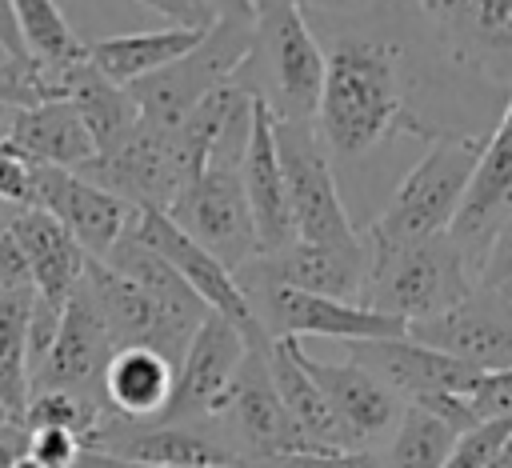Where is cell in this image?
I'll return each instance as SVG.
<instances>
[{"label": "cell", "instance_id": "f6af8a7d", "mask_svg": "<svg viewBox=\"0 0 512 468\" xmlns=\"http://www.w3.org/2000/svg\"><path fill=\"white\" fill-rule=\"evenodd\" d=\"M16 212H20V208H16V204H8V200L0 196V236L8 232V224H12V216H16Z\"/></svg>", "mask_w": 512, "mask_h": 468}, {"label": "cell", "instance_id": "8fae6325", "mask_svg": "<svg viewBox=\"0 0 512 468\" xmlns=\"http://www.w3.org/2000/svg\"><path fill=\"white\" fill-rule=\"evenodd\" d=\"M408 340L428 344L476 372H508L512 368V300L500 288L476 284L448 312L408 324Z\"/></svg>", "mask_w": 512, "mask_h": 468}, {"label": "cell", "instance_id": "8d00e7d4", "mask_svg": "<svg viewBox=\"0 0 512 468\" xmlns=\"http://www.w3.org/2000/svg\"><path fill=\"white\" fill-rule=\"evenodd\" d=\"M0 196L16 208H32V164L12 144H0Z\"/></svg>", "mask_w": 512, "mask_h": 468}, {"label": "cell", "instance_id": "4fadbf2b", "mask_svg": "<svg viewBox=\"0 0 512 468\" xmlns=\"http://www.w3.org/2000/svg\"><path fill=\"white\" fill-rule=\"evenodd\" d=\"M244 352H248V340L224 316L208 312L204 324L196 328V336L188 340L180 364H176L172 400L156 420L160 424H196V428H204L220 412V404H224V396H228V388L240 372Z\"/></svg>", "mask_w": 512, "mask_h": 468}, {"label": "cell", "instance_id": "d590c367", "mask_svg": "<svg viewBox=\"0 0 512 468\" xmlns=\"http://www.w3.org/2000/svg\"><path fill=\"white\" fill-rule=\"evenodd\" d=\"M508 280H512V216L496 228V236H492L484 260H480V268H476V284H480V288H504Z\"/></svg>", "mask_w": 512, "mask_h": 468}, {"label": "cell", "instance_id": "83f0119b", "mask_svg": "<svg viewBox=\"0 0 512 468\" xmlns=\"http://www.w3.org/2000/svg\"><path fill=\"white\" fill-rule=\"evenodd\" d=\"M176 384V364L152 348H116L104 368V404L124 420H156Z\"/></svg>", "mask_w": 512, "mask_h": 468}, {"label": "cell", "instance_id": "bcb514c9", "mask_svg": "<svg viewBox=\"0 0 512 468\" xmlns=\"http://www.w3.org/2000/svg\"><path fill=\"white\" fill-rule=\"evenodd\" d=\"M488 468H512V440H508V444L500 448V456H496V460H492Z\"/></svg>", "mask_w": 512, "mask_h": 468}, {"label": "cell", "instance_id": "d6a6232c", "mask_svg": "<svg viewBox=\"0 0 512 468\" xmlns=\"http://www.w3.org/2000/svg\"><path fill=\"white\" fill-rule=\"evenodd\" d=\"M508 440H512V416L484 420V424H476V428H468V432L456 436L444 468H488Z\"/></svg>", "mask_w": 512, "mask_h": 468}, {"label": "cell", "instance_id": "c3c4849f", "mask_svg": "<svg viewBox=\"0 0 512 468\" xmlns=\"http://www.w3.org/2000/svg\"><path fill=\"white\" fill-rule=\"evenodd\" d=\"M500 292H504V296H508V300H512V280H508V284H504V288H500Z\"/></svg>", "mask_w": 512, "mask_h": 468}, {"label": "cell", "instance_id": "f35d334b", "mask_svg": "<svg viewBox=\"0 0 512 468\" xmlns=\"http://www.w3.org/2000/svg\"><path fill=\"white\" fill-rule=\"evenodd\" d=\"M212 8L216 20H240V24H252L256 20V0H204Z\"/></svg>", "mask_w": 512, "mask_h": 468}, {"label": "cell", "instance_id": "9a60e30c", "mask_svg": "<svg viewBox=\"0 0 512 468\" xmlns=\"http://www.w3.org/2000/svg\"><path fill=\"white\" fill-rule=\"evenodd\" d=\"M132 232H136L148 248H156V252L180 272V280L204 300V308L216 312V316H224L248 344H272V340L260 332V324H256V316H252V304H248V296H244L240 284H236V272L224 268L212 252H204V248H200L188 232H180L164 212L144 208V212L136 216Z\"/></svg>", "mask_w": 512, "mask_h": 468}, {"label": "cell", "instance_id": "277c9868", "mask_svg": "<svg viewBox=\"0 0 512 468\" xmlns=\"http://www.w3.org/2000/svg\"><path fill=\"white\" fill-rule=\"evenodd\" d=\"M484 140L480 136H460V132H440L428 140L424 156L408 168V176L396 184L380 216L360 232L372 248H396L412 240H428L452 228L464 192L472 184V172L480 164Z\"/></svg>", "mask_w": 512, "mask_h": 468}, {"label": "cell", "instance_id": "d4e9b609", "mask_svg": "<svg viewBox=\"0 0 512 468\" xmlns=\"http://www.w3.org/2000/svg\"><path fill=\"white\" fill-rule=\"evenodd\" d=\"M200 40H204V32H196V28H148V32L104 36V40L88 44V64L104 80H112L120 88H132V84L148 80L152 72L188 56Z\"/></svg>", "mask_w": 512, "mask_h": 468}, {"label": "cell", "instance_id": "3957f363", "mask_svg": "<svg viewBox=\"0 0 512 468\" xmlns=\"http://www.w3.org/2000/svg\"><path fill=\"white\" fill-rule=\"evenodd\" d=\"M472 288H476V272L464 248L452 240V232L396 244V248L368 244V276H364L360 308L416 324L448 312Z\"/></svg>", "mask_w": 512, "mask_h": 468}, {"label": "cell", "instance_id": "74e56055", "mask_svg": "<svg viewBox=\"0 0 512 468\" xmlns=\"http://www.w3.org/2000/svg\"><path fill=\"white\" fill-rule=\"evenodd\" d=\"M148 12L164 16L168 28H196V32H208L216 24L212 8L204 0H140Z\"/></svg>", "mask_w": 512, "mask_h": 468}, {"label": "cell", "instance_id": "5bb4252c", "mask_svg": "<svg viewBox=\"0 0 512 468\" xmlns=\"http://www.w3.org/2000/svg\"><path fill=\"white\" fill-rule=\"evenodd\" d=\"M364 276H368V244H364V236H356L352 244L292 240L288 248L252 256L244 268H236V284L240 288H248V284H284V288L328 296V300H344V304H360Z\"/></svg>", "mask_w": 512, "mask_h": 468}, {"label": "cell", "instance_id": "ab89813d", "mask_svg": "<svg viewBox=\"0 0 512 468\" xmlns=\"http://www.w3.org/2000/svg\"><path fill=\"white\" fill-rule=\"evenodd\" d=\"M0 44H4V48H8L16 60L32 64V60H28V52H24V44H20V28H16V20H12L8 0H0Z\"/></svg>", "mask_w": 512, "mask_h": 468}, {"label": "cell", "instance_id": "d6986e66", "mask_svg": "<svg viewBox=\"0 0 512 468\" xmlns=\"http://www.w3.org/2000/svg\"><path fill=\"white\" fill-rule=\"evenodd\" d=\"M112 352H116V344H112L100 312L76 288L72 300L64 304L56 340H52L40 372L28 384V396L32 392H76V396H88V400L104 404V368H108Z\"/></svg>", "mask_w": 512, "mask_h": 468}, {"label": "cell", "instance_id": "836d02e7", "mask_svg": "<svg viewBox=\"0 0 512 468\" xmlns=\"http://www.w3.org/2000/svg\"><path fill=\"white\" fill-rule=\"evenodd\" d=\"M28 456L40 468H76L84 456V440L64 428H28Z\"/></svg>", "mask_w": 512, "mask_h": 468}, {"label": "cell", "instance_id": "5b68a950", "mask_svg": "<svg viewBox=\"0 0 512 468\" xmlns=\"http://www.w3.org/2000/svg\"><path fill=\"white\" fill-rule=\"evenodd\" d=\"M252 24L216 20L188 56H180L176 64L132 84L128 92L140 108V124L160 128V132H176L208 92L236 80V72L252 56Z\"/></svg>", "mask_w": 512, "mask_h": 468}, {"label": "cell", "instance_id": "484cf974", "mask_svg": "<svg viewBox=\"0 0 512 468\" xmlns=\"http://www.w3.org/2000/svg\"><path fill=\"white\" fill-rule=\"evenodd\" d=\"M56 96H64L80 112V120L96 144V156L120 148L140 128V108H136L132 92L104 80L88 60H80L76 68H68L56 80Z\"/></svg>", "mask_w": 512, "mask_h": 468}, {"label": "cell", "instance_id": "8992f818", "mask_svg": "<svg viewBox=\"0 0 512 468\" xmlns=\"http://www.w3.org/2000/svg\"><path fill=\"white\" fill-rule=\"evenodd\" d=\"M276 160L288 188L292 208V232L308 244H352L360 232L348 220V208L340 200L332 156L316 132V120H272Z\"/></svg>", "mask_w": 512, "mask_h": 468}, {"label": "cell", "instance_id": "b9f144b4", "mask_svg": "<svg viewBox=\"0 0 512 468\" xmlns=\"http://www.w3.org/2000/svg\"><path fill=\"white\" fill-rule=\"evenodd\" d=\"M300 8H320V12H340V16H348V12H360V8H368L372 0H296Z\"/></svg>", "mask_w": 512, "mask_h": 468}, {"label": "cell", "instance_id": "7402d4cb", "mask_svg": "<svg viewBox=\"0 0 512 468\" xmlns=\"http://www.w3.org/2000/svg\"><path fill=\"white\" fill-rule=\"evenodd\" d=\"M240 184H244V200H248V212H252L260 256L288 248L296 240L292 208H288V188H284V172H280V160H276L272 112L260 100H256L248 148H244V160H240Z\"/></svg>", "mask_w": 512, "mask_h": 468}, {"label": "cell", "instance_id": "6da1fadb", "mask_svg": "<svg viewBox=\"0 0 512 468\" xmlns=\"http://www.w3.org/2000/svg\"><path fill=\"white\" fill-rule=\"evenodd\" d=\"M316 132L336 160H356L388 136L436 140L444 128L424 124L404 96V52L380 36H336L324 48V92Z\"/></svg>", "mask_w": 512, "mask_h": 468}, {"label": "cell", "instance_id": "e575fe53", "mask_svg": "<svg viewBox=\"0 0 512 468\" xmlns=\"http://www.w3.org/2000/svg\"><path fill=\"white\" fill-rule=\"evenodd\" d=\"M468 408L472 416L484 424V420H500V416H512V368L508 372H484L468 396Z\"/></svg>", "mask_w": 512, "mask_h": 468}, {"label": "cell", "instance_id": "30bf717a", "mask_svg": "<svg viewBox=\"0 0 512 468\" xmlns=\"http://www.w3.org/2000/svg\"><path fill=\"white\" fill-rule=\"evenodd\" d=\"M444 56L484 84L512 88V0H412Z\"/></svg>", "mask_w": 512, "mask_h": 468}, {"label": "cell", "instance_id": "7c38bea8", "mask_svg": "<svg viewBox=\"0 0 512 468\" xmlns=\"http://www.w3.org/2000/svg\"><path fill=\"white\" fill-rule=\"evenodd\" d=\"M32 208L60 220V228L92 260H104L140 216V208H132L128 200L112 196L108 188L84 180L80 172L44 168V164H32Z\"/></svg>", "mask_w": 512, "mask_h": 468}, {"label": "cell", "instance_id": "7a4b0ae2", "mask_svg": "<svg viewBox=\"0 0 512 468\" xmlns=\"http://www.w3.org/2000/svg\"><path fill=\"white\" fill-rule=\"evenodd\" d=\"M236 80L272 112V120H316L324 48L296 0H256L252 56Z\"/></svg>", "mask_w": 512, "mask_h": 468}, {"label": "cell", "instance_id": "f1b7e54d", "mask_svg": "<svg viewBox=\"0 0 512 468\" xmlns=\"http://www.w3.org/2000/svg\"><path fill=\"white\" fill-rule=\"evenodd\" d=\"M104 264L112 268V272H120L124 280H132L144 296H152L176 324H184L188 332H196L200 324H204V316H208V308H204V300L180 280V272L156 252V248H148L132 228L116 240V248L104 256Z\"/></svg>", "mask_w": 512, "mask_h": 468}, {"label": "cell", "instance_id": "44dd1931", "mask_svg": "<svg viewBox=\"0 0 512 468\" xmlns=\"http://www.w3.org/2000/svg\"><path fill=\"white\" fill-rule=\"evenodd\" d=\"M512 216V88H508V104L500 124L492 128V136L484 140L480 164L472 172V184L464 192V204L452 220V240L464 248L472 272L480 268L496 228Z\"/></svg>", "mask_w": 512, "mask_h": 468}, {"label": "cell", "instance_id": "2e32d148", "mask_svg": "<svg viewBox=\"0 0 512 468\" xmlns=\"http://www.w3.org/2000/svg\"><path fill=\"white\" fill-rule=\"evenodd\" d=\"M348 360L360 364L364 372H372L384 388H392L404 404L412 408H424L440 396H472L476 380L484 372L428 348V344H416L408 336H396V340H348L344 344Z\"/></svg>", "mask_w": 512, "mask_h": 468}, {"label": "cell", "instance_id": "ba28073f", "mask_svg": "<svg viewBox=\"0 0 512 468\" xmlns=\"http://www.w3.org/2000/svg\"><path fill=\"white\" fill-rule=\"evenodd\" d=\"M180 232H188L204 252H212L224 268H244L252 256H260L252 212L240 184V164H216L208 160L168 204L164 212Z\"/></svg>", "mask_w": 512, "mask_h": 468}, {"label": "cell", "instance_id": "60d3db41", "mask_svg": "<svg viewBox=\"0 0 512 468\" xmlns=\"http://www.w3.org/2000/svg\"><path fill=\"white\" fill-rule=\"evenodd\" d=\"M28 104H32V100L20 96V92H0V144H8L12 124H16V112L28 108Z\"/></svg>", "mask_w": 512, "mask_h": 468}, {"label": "cell", "instance_id": "7bdbcfd3", "mask_svg": "<svg viewBox=\"0 0 512 468\" xmlns=\"http://www.w3.org/2000/svg\"><path fill=\"white\" fill-rule=\"evenodd\" d=\"M36 68L32 64H24V60H16L4 44H0V80H16V76H32Z\"/></svg>", "mask_w": 512, "mask_h": 468}, {"label": "cell", "instance_id": "603a6c76", "mask_svg": "<svg viewBox=\"0 0 512 468\" xmlns=\"http://www.w3.org/2000/svg\"><path fill=\"white\" fill-rule=\"evenodd\" d=\"M8 144H12L28 164H44V168L80 172L84 164L96 160V144H92L84 120H80V112H76L64 96L36 100V104L20 108Z\"/></svg>", "mask_w": 512, "mask_h": 468}, {"label": "cell", "instance_id": "f546056e", "mask_svg": "<svg viewBox=\"0 0 512 468\" xmlns=\"http://www.w3.org/2000/svg\"><path fill=\"white\" fill-rule=\"evenodd\" d=\"M8 8H12L20 44H24L32 68L40 72L48 96H56V80L68 68H76L80 60H88V44L72 32V24L56 8V0H8Z\"/></svg>", "mask_w": 512, "mask_h": 468}, {"label": "cell", "instance_id": "9c48e42d", "mask_svg": "<svg viewBox=\"0 0 512 468\" xmlns=\"http://www.w3.org/2000/svg\"><path fill=\"white\" fill-rule=\"evenodd\" d=\"M252 304V316L268 340H304V336H324V340H396L408 336L404 320L380 316L360 304L296 292L284 284H248L240 288Z\"/></svg>", "mask_w": 512, "mask_h": 468}, {"label": "cell", "instance_id": "ee69618b", "mask_svg": "<svg viewBox=\"0 0 512 468\" xmlns=\"http://www.w3.org/2000/svg\"><path fill=\"white\" fill-rule=\"evenodd\" d=\"M76 468H144V464H128V460H116V456H104V452H88L76 460Z\"/></svg>", "mask_w": 512, "mask_h": 468}, {"label": "cell", "instance_id": "4dcf8cb0", "mask_svg": "<svg viewBox=\"0 0 512 468\" xmlns=\"http://www.w3.org/2000/svg\"><path fill=\"white\" fill-rule=\"evenodd\" d=\"M460 432H452L444 420H436L424 408H404L396 432L388 436L380 456V468H444L452 444Z\"/></svg>", "mask_w": 512, "mask_h": 468}, {"label": "cell", "instance_id": "ffe728a7", "mask_svg": "<svg viewBox=\"0 0 512 468\" xmlns=\"http://www.w3.org/2000/svg\"><path fill=\"white\" fill-rule=\"evenodd\" d=\"M88 452H104L144 468H236L240 460L196 424H160V420H124L104 416Z\"/></svg>", "mask_w": 512, "mask_h": 468}, {"label": "cell", "instance_id": "52a82bcc", "mask_svg": "<svg viewBox=\"0 0 512 468\" xmlns=\"http://www.w3.org/2000/svg\"><path fill=\"white\" fill-rule=\"evenodd\" d=\"M204 428L240 464L244 460H272V456H288V452H312L276 396V384L268 372V344H248L220 412Z\"/></svg>", "mask_w": 512, "mask_h": 468}, {"label": "cell", "instance_id": "4316f807", "mask_svg": "<svg viewBox=\"0 0 512 468\" xmlns=\"http://www.w3.org/2000/svg\"><path fill=\"white\" fill-rule=\"evenodd\" d=\"M268 372L276 384V396L284 404V412L292 416L296 432L308 440L312 452H352L328 400L320 396V388L312 384V376L300 364L296 340H272L268 344Z\"/></svg>", "mask_w": 512, "mask_h": 468}, {"label": "cell", "instance_id": "1f68e13d", "mask_svg": "<svg viewBox=\"0 0 512 468\" xmlns=\"http://www.w3.org/2000/svg\"><path fill=\"white\" fill-rule=\"evenodd\" d=\"M108 408L100 400L76 396V392H32L28 408H24V428H64L72 436L84 440V448L92 444V436L100 432Z\"/></svg>", "mask_w": 512, "mask_h": 468}, {"label": "cell", "instance_id": "ac0fdd59", "mask_svg": "<svg viewBox=\"0 0 512 468\" xmlns=\"http://www.w3.org/2000/svg\"><path fill=\"white\" fill-rule=\"evenodd\" d=\"M296 352H300L304 372L312 376V384L328 400V408H332L348 448L352 452H376V444L396 432V424H400L408 404L392 388H384L372 372L352 364V360H344V364L316 360L300 340H296Z\"/></svg>", "mask_w": 512, "mask_h": 468}, {"label": "cell", "instance_id": "e0dca14e", "mask_svg": "<svg viewBox=\"0 0 512 468\" xmlns=\"http://www.w3.org/2000/svg\"><path fill=\"white\" fill-rule=\"evenodd\" d=\"M80 292L100 312V320H104V328H108V336H112L116 348H152V352L168 356L172 364H180L188 340L196 336L184 324H176L132 280H124L120 272H112L104 260H92V256L84 260Z\"/></svg>", "mask_w": 512, "mask_h": 468}, {"label": "cell", "instance_id": "cb8c5ba5", "mask_svg": "<svg viewBox=\"0 0 512 468\" xmlns=\"http://www.w3.org/2000/svg\"><path fill=\"white\" fill-rule=\"evenodd\" d=\"M28 260V272H32V284H36V296L64 308L72 300V292L80 288V276H84V252L80 244L60 228V220H52L48 212L40 208H20L12 216V228H8Z\"/></svg>", "mask_w": 512, "mask_h": 468}, {"label": "cell", "instance_id": "7dc6e473", "mask_svg": "<svg viewBox=\"0 0 512 468\" xmlns=\"http://www.w3.org/2000/svg\"><path fill=\"white\" fill-rule=\"evenodd\" d=\"M12 468H40V464H36V460H32V456H28V452H24V456H20V460H16V464H12Z\"/></svg>", "mask_w": 512, "mask_h": 468}]
</instances>
